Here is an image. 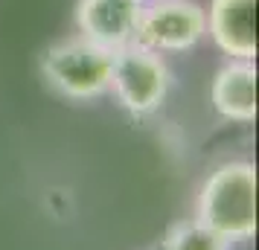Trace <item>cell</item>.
I'll use <instances>...</instances> for the list:
<instances>
[{"mask_svg":"<svg viewBox=\"0 0 259 250\" xmlns=\"http://www.w3.org/2000/svg\"><path fill=\"white\" fill-rule=\"evenodd\" d=\"M131 3H137V6H143V3H146V0H131Z\"/></svg>","mask_w":259,"mask_h":250,"instance_id":"9","label":"cell"},{"mask_svg":"<svg viewBox=\"0 0 259 250\" xmlns=\"http://www.w3.org/2000/svg\"><path fill=\"white\" fill-rule=\"evenodd\" d=\"M44 76L47 82L73 99H91L111 87L114 53L88 38L61 41L44 53Z\"/></svg>","mask_w":259,"mask_h":250,"instance_id":"2","label":"cell"},{"mask_svg":"<svg viewBox=\"0 0 259 250\" xmlns=\"http://www.w3.org/2000/svg\"><path fill=\"white\" fill-rule=\"evenodd\" d=\"M198 224L227 241L250 238L256 230V172L245 160L222 163L204 180L198 195Z\"/></svg>","mask_w":259,"mask_h":250,"instance_id":"1","label":"cell"},{"mask_svg":"<svg viewBox=\"0 0 259 250\" xmlns=\"http://www.w3.org/2000/svg\"><path fill=\"white\" fill-rule=\"evenodd\" d=\"M111 87L117 93L119 105L128 108L131 114H152L166 99L169 70L157 53L140 44H131L114 53Z\"/></svg>","mask_w":259,"mask_h":250,"instance_id":"3","label":"cell"},{"mask_svg":"<svg viewBox=\"0 0 259 250\" xmlns=\"http://www.w3.org/2000/svg\"><path fill=\"white\" fill-rule=\"evenodd\" d=\"M207 29L227 56L250 61L256 56V0H212Z\"/></svg>","mask_w":259,"mask_h":250,"instance_id":"6","label":"cell"},{"mask_svg":"<svg viewBox=\"0 0 259 250\" xmlns=\"http://www.w3.org/2000/svg\"><path fill=\"white\" fill-rule=\"evenodd\" d=\"M227 238L207 230L198 221H181L169 230L163 241V250H227Z\"/></svg>","mask_w":259,"mask_h":250,"instance_id":"8","label":"cell"},{"mask_svg":"<svg viewBox=\"0 0 259 250\" xmlns=\"http://www.w3.org/2000/svg\"><path fill=\"white\" fill-rule=\"evenodd\" d=\"M207 32V15L192 0H152L140 9L134 44L152 53H181L195 47Z\"/></svg>","mask_w":259,"mask_h":250,"instance_id":"4","label":"cell"},{"mask_svg":"<svg viewBox=\"0 0 259 250\" xmlns=\"http://www.w3.org/2000/svg\"><path fill=\"white\" fill-rule=\"evenodd\" d=\"M212 105L233 122H250L256 117V70L250 61H233L212 79Z\"/></svg>","mask_w":259,"mask_h":250,"instance_id":"7","label":"cell"},{"mask_svg":"<svg viewBox=\"0 0 259 250\" xmlns=\"http://www.w3.org/2000/svg\"><path fill=\"white\" fill-rule=\"evenodd\" d=\"M140 9L131 0H79L76 21L88 41L117 53L122 47H131L137 38Z\"/></svg>","mask_w":259,"mask_h":250,"instance_id":"5","label":"cell"}]
</instances>
